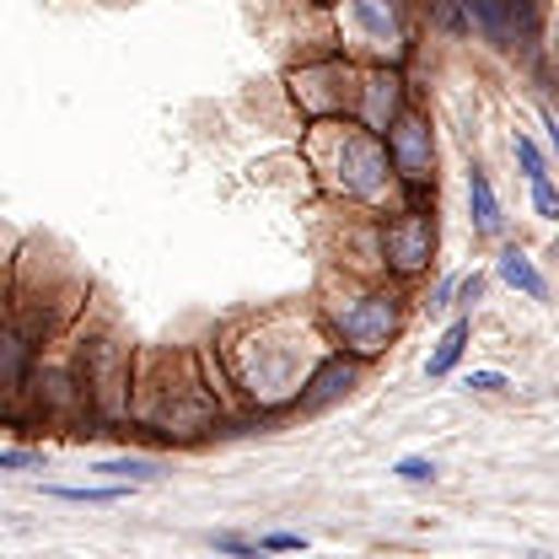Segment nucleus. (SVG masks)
<instances>
[{
    "label": "nucleus",
    "mask_w": 559,
    "mask_h": 559,
    "mask_svg": "<svg viewBox=\"0 0 559 559\" xmlns=\"http://www.w3.org/2000/svg\"><path fill=\"white\" fill-rule=\"evenodd\" d=\"M377 259L388 264L393 280L425 275L430 259H436V210L404 205V210H393V215H382V226H377Z\"/></svg>",
    "instance_id": "8"
},
{
    "label": "nucleus",
    "mask_w": 559,
    "mask_h": 559,
    "mask_svg": "<svg viewBox=\"0 0 559 559\" xmlns=\"http://www.w3.org/2000/svg\"><path fill=\"white\" fill-rule=\"evenodd\" d=\"M360 60L334 49V55H318V60H301V66H285V86H290V103L301 108L307 124L318 119H355L360 114Z\"/></svg>",
    "instance_id": "7"
},
{
    "label": "nucleus",
    "mask_w": 559,
    "mask_h": 559,
    "mask_svg": "<svg viewBox=\"0 0 559 559\" xmlns=\"http://www.w3.org/2000/svg\"><path fill=\"white\" fill-rule=\"evenodd\" d=\"M468 334H474V323H468V318H452V323H447V334H441V340H436V349H430V360H425V377H447V371L463 360Z\"/></svg>",
    "instance_id": "14"
},
{
    "label": "nucleus",
    "mask_w": 559,
    "mask_h": 559,
    "mask_svg": "<svg viewBox=\"0 0 559 559\" xmlns=\"http://www.w3.org/2000/svg\"><path fill=\"white\" fill-rule=\"evenodd\" d=\"M70 355H75V371L86 382V399H92V419L97 430L103 425H124L130 419V399H135V345L130 334L119 329V318L108 307H97L92 318H81L66 334Z\"/></svg>",
    "instance_id": "5"
},
{
    "label": "nucleus",
    "mask_w": 559,
    "mask_h": 559,
    "mask_svg": "<svg viewBox=\"0 0 559 559\" xmlns=\"http://www.w3.org/2000/svg\"><path fill=\"white\" fill-rule=\"evenodd\" d=\"M393 474H399L404 485H430V479H436V463H430V457H419V452H409V457H399V463H393Z\"/></svg>",
    "instance_id": "19"
},
{
    "label": "nucleus",
    "mask_w": 559,
    "mask_h": 559,
    "mask_svg": "<svg viewBox=\"0 0 559 559\" xmlns=\"http://www.w3.org/2000/svg\"><path fill=\"white\" fill-rule=\"evenodd\" d=\"M92 474H108V479H124V485H140V479H156L162 468H156L151 457H108V463H97Z\"/></svg>",
    "instance_id": "16"
},
{
    "label": "nucleus",
    "mask_w": 559,
    "mask_h": 559,
    "mask_svg": "<svg viewBox=\"0 0 559 559\" xmlns=\"http://www.w3.org/2000/svg\"><path fill=\"white\" fill-rule=\"evenodd\" d=\"M103 5H135V0H103Z\"/></svg>",
    "instance_id": "28"
},
{
    "label": "nucleus",
    "mask_w": 559,
    "mask_h": 559,
    "mask_svg": "<svg viewBox=\"0 0 559 559\" xmlns=\"http://www.w3.org/2000/svg\"><path fill=\"white\" fill-rule=\"evenodd\" d=\"M323 5H334V0H323Z\"/></svg>",
    "instance_id": "29"
},
{
    "label": "nucleus",
    "mask_w": 559,
    "mask_h": 559,
    "mask_svg": "<svg viewBox=\"0 0 559 559\" xmlns=\"http://www.w3.org/2000/svg\"><path fill=\"white\" fill-rule=\"evenodd\" d=\"M318 312H323L334 345L360 355V360H377L404 334V318H409L399 285H388L382 275L340 270V264H329L318 280Z\"/></svg>",
    "instance_id": "4"
},
{
    "label": "nucleus",
    "mask_w": 559,
    "mask_h": 559,
    "mask_svg": "<svg viewBox=\"0 0 559 559\" xmlns=\"http://www.w3.org/2000/svg\"><path fill=\"white\" fill-rule=\"evenodd\" d=\"M301 162L312 167L318 189L345 200L360 215H388L404 200V178L393 167V145L360 119H318L301 135Z\"/></svg>",
    "instance_id": "2"
},
{
    "label": "nucleus",
    "mask_w": 559,
    "mask_h": 559,
    "mask_svg": "<svg viewBox=\"0 0 559 559\" xmlns=\"http://www.w3.org/2000/svg\"><path fill=\"white\" fill-rule=\"evenodd\" d=\"M457 296H463V307H474V301L485 296V275H468V280H457Z\"/></svg>",
    "instance_id": "26"
},
{
    "label": "nucleus",
    "mask_w": 559,
    "mask_h": 559,
    "mask_svg": "<svg viewBox=\"0 0 559 559\" xmlns=\"http://www.w3.org/2000/svg\"><path fill=\"white\" fill-rule=\"evenodd\" d=\"M468 215H474V231H479V237H500V231H506V215H500V200H495V189H489L485 167L468 173Z\"/></svg>",
    "instance_id": "13"
},
{
    "label": "nucleus",
    "mask_w": 559,
    "mask_h": 559,
    "mask_svg": "<svg viewBox=\"0 0 559 559\" xmlns=\"http://www.w3.org/2000/svg\"><path fill=\"white\" fill-rule=\"evenodd\" d=\"M388 145H393V167L404 178V205H425V194L436 189V130L415 103L388 130Z\"/></svg>",
    "instance_id": "9"
},
{
    "label": "nucleus",
    "mask_w": 559,
    "mask_h": 559,
    "mask_svg": "<svg viewBox=\"0 0 559 559\" xmlns=\"http://www.w3.org/2000/svg\"><path fill=\"white\" fill-rule=\"evenodd\" d=\"M33 463H44V452H22V447H5V452H0V468H5V474L33 468Z\"/></svg>",
    "instance_id": "22"
},
{
    "label": "nucleus",
    "mask_w": 559,
    "mask_h": 559,
    "mask_svg": "<svg viewBox=\"0 0 559 559\" xmlns=\"http://www.w3.org/2000/svg\"><path fill=\"white\" fill-rule=\"evenodd\" d=\"M544 75L559 86V0H549V27H544Z\"/></svg>",
    "instance_id": "17"
},
{
    "label": "nucleus",
    "mask_w": 559,
    "mask_h": 559,
    "mask_svg": "<svg viewBox=\"0 0 559 559\" xmlns=\"http://www.w3.org/2000/svg\"><path fill=\"white\" fill-rule=\"evenodd\" d=\"M511 151H516V162H522V178L533 183V178H549V162H544V151L533 145L527 135H516L511 140Z\"/></svg>",
    "instance_id": "18"
},
{
    "label": "nucleus",
    "mask_w": 559,
    "mask_h": 559,
    "mask_svg": "<svg viewBox=\"0 0 559 559\" xmlns=\"http://www.w3.org/2000/svg\"><path fill=\"white\" fill-rule=\"evenodd\" d=\"M527 189H533V210H538L544 221H559V189L555 183H549V178H533Z\"/></svg>",
    "instance_id": "20"
},
{
    "label": "nucleus",
    "mask_w": 559,
    "mask_h": 559,
    "mask_svg": "<svg viewBox=\"0 0 559 559\" xmlns=\"http://www.w3.org/2000/svg\"><path fill=\"white\" fill-rule=\"evenodd\" d=\"M340 49L360 66H409L415 55V5L409 0H334Z\"/></svg>",
    "instance_id": "6"
},
{
    "label": "nucleus",
    "mask_w": 559,
    "mask_h": 559,
    "mask_svg": "<svg viewBox=\"0 0 559 559\" xmlns=\"http://www.w3.org/2000/svg\"><path fill=\"white\" fill-rule=\"evenodd\" d=\"M210 544L221 549V555H259L264 544H248V538H237V533H210Z\"/></svg>",
    "instance_id": "21"
},
{
    "label": "nucleus",
    "mask_w": 559,
    "mask_h": 559,
    "mask_svg": "<svg viewBox=\"0 0 559 559\" xmlns=\"http://www.w3.org/2000/svg\"><path fill=\"white\" fill-rule=\"evenodd\" d=\"M544 130H549V145L559 151V114H544Z\"/></svg>",
    "instance_id": "27"
},
{
    "label": "nucleus",
    "mask_w": 559,
    "mask_h": 559,
    "mask_svg": "<svg viewBox=\"0 0 559 559\" xmlns=\"http://www.w3.org/2000/svg\"><path fill=\"white\" fill-rule=\"evenodd\" d=\"M495 275L506 280L511 290H522V296H533V301H549V280L538 275V264L516 248V242H500V253H495Z\"/></svg>",
    "instance_id": "12"
},
{
    "label": "nucleus",
    "mask_w": 559,
    "mask_h": 559,
    "mask_svg": "<svg viewBox=\"0 0 559 559\" xmlns=\"http://www.w3.org/2000/svg\"><path fill=\"white\" fill-rule=\"evenodd\" d=\"M49 495L55 500H75V506H119L130 495V485L124 479H114V485H55Z\"/></svg>",
    "instance_id": "15"
},
{
    "label": "nucleus",
    "mask_w": 559,
    "mask_h": 559,
    "mask_svg": "<svg viewBox=\"0 0 559 559\" xmlns=\"http://www.w3.org/2000/svg\"><path fill=\"white\" fill-rule=\"evenodd\" d=\"M468 388H474V393H500L506 377H500V371H468Z\"/></svg>",
    "instance_id": "24"
},
{
    "label": "nucleus",
    "mask_w": 559,
    "mask_h": 559,
    "mask_svg": "<svg viewBox=\"0 0 559 559\" xmlns=\"http://www.w3.org/2000/svg\"><path fill=\"white\" fill-rule=\"evenodd\" d=\"M409 108V86H404V66H366L360 70V124H371L377 135H388L399 124V114Z\"/></svg>",
    "instance_id": "10"
},
{
    "label": "nucleus",
    "mask_w": 559,
    "mask_h": 559,
    "mask_svg": "<svg viewBox=\"0 0 559 559\" xmlns=\"http://www.w3.org/2000/svg\"><path fill=\"white\" fill-rule=\"evenodd\" d=\"M259 544H264V549H275V555H296L307 538H296V533H270V538H259Z\"/></svg>",
    "instance_id": "25"
},
{
    "label": "nucleus",
    "mask_w": 559,
    "mask_h": 559,
    "mask_svg": "<svg viewBox=\"0 0 559 559\" xmlns=\"http://www.w3.org/2000/svg\"><path fill=\"white\" fill-rule=\"evenodd\" d=\"M360 355H349V349H329L323 355V366L312 371V382L301 388V399H296V409L301 415H318V409H329V404H340V399H349L355 388H360Z\"/></svg>",
    "instance_id": "11"
},
{
    "label": "nucleus",
    "mask_w": 559,
    "mask_h": 559,
    "mask_svg": "<svg viewBox=\"0 0 559 559\" xmlns=\"http://www.w3.org/2000/svg\"><path fill=\"white\" fill-rule=\"evenodd\" d=\"M215 349H221L242 404L259 415H280V409H296L301 388L334 349V334L318 307H270V312H248V318L226 323Z\"/></svg>",
    "instance_id": "1"
},
{
    "label": "nucleus",
    "mask_w": 559,
    "mask_h": 559,
    "mask_svg": "<svg viewBox=\"0 0 559 559\" xmlns=\"http://www.w3.org/2000/svg\"><path fill=\"white\" fill-rule=\"evenodd\" d=\"M452 296H457V280H436V290H430V301H425V307H430V312H447V307H452Z\"/></svg>",
    "instance_id": "23"
},
{
    "label": "nucleus",
    "mask_w": 559,
    "mask_h": 559,
    "mask_svg": "<svg viewBox=\"0 0 559 559\" xmlns=\"http://www.w3.org/2000/svg\"><path fill=\"white\" fill-rule=\"evenodd\" d=\"M226 415L231 409L205 377L200 349H145L135 360L130 419L140 430L167 436V441H194V436H210Z\"/></svg>",
    "instance_id": "3"
}]
</instances>
